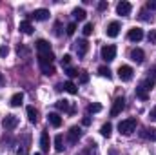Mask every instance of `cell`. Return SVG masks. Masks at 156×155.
<instances>
[{
    "label": "cell",
    "instance_id": "15",
    "mask_svg": "<svg viewBox=\"0 0 156 155\" xmlns=\"http://www.w3.org/2000/svg\"><path fill=\"white\" fill-rule=\"evenodd\" d=\"M31 17H33L35 20L44 22V20H47V18H49V9H35V11L31 13Z\"/></svg>",
    "mask_w": 156,
    "mask_h": 155
},
{
    "label": "cell",
    "instance_id": "23",
    "mask_svg": "<svg viewBox=\"0 0 156 155\" xmlns=\"http://www.w3.org/2000/svg\"><path fill=\"white\" fill-rule=\"evenodd\" d=\"M142 137H147L149 141H154L156 142V128H145L142 131Z\"/></svg>",
    "mask_w": 156,
    "mask_h": 155
},
{
    "label": "cell",
    "instance_id": "37",
    "mask_svg": "<svg viewBox=\"0 0 156 155\" xmlns=\"http://www.w3.org/2000/svg\"><path fill=\"white\" fill-rule=\"evenodd\" d=\"M147 39H149V42H151V44H156V29H151V31H149Z\"/></svg>",
    "mask_w": 156,
    "mask_h": 155
},
{
    "label": "cell",
    "instance_id": "13",
    "mask_svg": "<svg viewBox=\"0 0 156 155\" xmlns=\"http://www.w3.org/2000/svg\"><path fill=\"white\" fill-rule=\"evenodd\" d=\"M53 60H55L53 51H47V53H38V64H40V66H44V64H53Z\"/></svg>",
    "mask_w": 156,
    "mask_h": 155
},
{
    "label": "cell",
    "instance_id": "17",
    "mask_svg": "<svg viewBox=\"0 0 156 155\" xmlns=\"http://www.w3.org/2000/svg\"><path fill=\"white\" fill-rule=\"evenodd\" d=\"M47 120H49V124L53 128H60L62 126V117L58 115V113H49L47 115Z\"/></svg>",
    "mask_w": 156,
    "mask_h": 155
},
{
    "label": "cell",
    "instance_id": "11",
    "mask_svg": "<svg viewBox=\"0 0 156 155\" xmlns=\"http://www.w3.org/2000/svg\"><path fill=\"white\" fill-rule=\"evenodd\" d=\"M22 137H24V144H20V148L16 150V153L18 155H27L29 153V141H31V137H29V133H24Z\"/></svg>",
    "mask_w": 156,
    "mask_h": 155
},
{
    "label": "cell",
    "instance_id": "3",
    "mask_svg": "<svg viewBox=\"0 0 156 155\" xmlns=\"http://www.w3.org/2000/svg\"><path fill=\"white\" fill-rule=\"evenodd\" d=\"M2 126L7 130V131H11V130H15L16 126H18V117L13 115V113H9V115L4 117V120H2Z\"/></svg>",
    "mask_w": 156,
    "mask_h": 155
},
{
    "label": "cell",
    "instance_id": "27",
    "mask_svg": "<svg viewBox=\"0 0 156 155\" xmlns=\"http://www.w3.org/2000/svg\"><path fill=\"white\" fill-rule=\"evenodd\" d=\"M64 89H66L67 93H71V95H76V93H78V88L71 82V80H67V82L64 84Z\"/></svg>",
    "mask_w": 156,
    "mask_h": 155
},
{
    "label": "cell",
    "instance_id": "34",
    "mask_svg": "<svg viewBox=\"0 0 156 155\" xmlns=\"http://www.w3.org/2000/svg\"><path fill=\"white\" fill-rule=\"evenodd\" d=\"M66 73H67V77H69V78L78 77V75H80V73H78V70H75V68H67V70H66Z\"/></svg>",
    "mask_w": 156,
    "mask_h": 155
},
{
    "label": "cell",
    "instance_id": "41",
    "mask_svg": "<svg viewBox=\"0 0 156 155\" xmlns=\"http://www.w3.org/2000/svg\"><path fill=\"white\" fill-rule=\"evenodd\" d=\"M60 28H62V26H60V22H56V24H55V35H56V37H60V35H62Z\"/></svg>",
    "mask_w": 156,
    "mask_h": 155
},
{
    "label": "cell",
    "instance_id": "7",
    "mask_svg": "<svg viewBox=\"0 0 156 155\" xmlns=\"http://www.w3.org/2000/svg\"><path fill=\"white\" fill-rule=\"evenodd\" d=\"M80 137H82V130H80L78 126H73V128L67 131V141H69L71 144H76Z\"/></svg>",
    "mask_w": 156,
    "mask_h": 155
},
{
    "label": "cell",
    "instance_id": "9",
    "mask_svg": "<svg viewBox=\"0 0 156 155\" xmlns=\"http://www.w3.org/2000/svg\"><path fill=\"white\" fill-rule=\"evenodd\" d=\"M127 39L133 40V42H140V40L144 39V31H142L140 28H133V29H129Z\"/></svg>",
    "mask_w": 156,
    "mask_h": 155
},
{
    "label": "cell",
    "instance_id": "5",
    "mask_svg": "<svg viewBox=\"0 0 156 155\" xmlns=\"http://www.w3.org/2000/svg\"><path fill=\"white\" fill-rule=\"evenodd\" d=\"M133 68L131 66H120L118 68V77H120V80H123V82H127V80H131L133 78Z\"/></svg>",
    "mask_w": 156,
    "mask_h": 155
},
{
    "label": "cell",
    "instance_id": "14",
    "mask_svg": "<svg viewBox=\"0 0 156 155\" xmlns=\"http://www.w3.org/2000/svg\"><path fill=\"white\" fill-rule=\"evenodd\" d=\"M40 148H42V152H49V148H51V141H49L47 131H42V135H40Z\"/></svg>",
    "mask_w": 156,
    "mask_h": 155
},
{
    "label": "cell",
    "instance_id": "12",
    "mask_svg": "<svg viewBox=\"0 0 156 155\" xmlns=\"http://www.w3.org/2000/svg\"><path fill=\"white\" fill-rule=\"evenodd\" d=\"M144 59H145V53H144V49L136 47V49H133V51H131V60H133V62H136V64H142V62H144Z\"/></svg>",
    "mask_w": 156,
    "mask_h": 155
},
{
    "label": "cell",
    "instance_id": "21",
    "mask_svg": "<svg viewBox=\"0 0 156 155\" xmlns=\"http://www.w3.org/2000/svg\"><path fill=\"white\" fill-rule=\"evenodd\" d=\"M22 100H24V93H15V95L11 97L9 104H11L13 108H16V106H20V104H22Z\"/></svg>",
    "mask_w": 156,
    "mask_h": 155
},
{
    "label": "cell",
    "instance_id": "35",
    "mask_svg": "<svg viewBox=\"0 0 156 155\" xmlns=\"http://www.w3.org/2000/svg\"><path fill=\"white\" fill-rule=\"evenodd\" d=\"M75 31H76V24H75V22H71V24L67 26V31H66V33L71 37V35H75Z\"/></svg>",
    "mask_w": 156,
    "mask_h": 155
},
{
    "label": "cell",
    "instance_id": "39",
    "mask_svg": "<svg viewBox=\"0 0 156 155\" xmlns=\"http://www.w3.org/2000/svg\"><path fill=\"white\" fill-rule=\"evenodd\" d=\"M9 55V47L7 46H0V57H7Z\"/></svg>",
    "mask_w": 156,
    "mask_h": 155
},
{
    "label": "cell",
    "instance_id": "18",
    "mask_svg": "<svg viewBox=\"0 0 156 155\" xmlns=\"http://www.w3.org/2000/svg\"><path fill=\"white\" fill-rule=\"evenodd\" d=\"M37 51H38V53H47V51H51V44L44 39L37 40Z\"/></svg>",
    "mask_w": 156,
    "mask_h": 155
},
{
    "label": "cell",
    "instance_id": "38",
    "mask_svg": "<svg viewBox=\"0 0 156 155\" xmlns=\"http://www.w3.org/2000/svg\"><path fill=\"white\" fill-rule=\"evenodd\" d=\"M69 64H71V55H64V57H62V66L69 68Z\"/></svg>",
    "mask_w": 156,
    "mask_h": 155
},
{
    "label": "cell",
    "instance_id": "47",
    "mask_svg": "<svg viewBox=\"0 0 156 155\" xmlns=\"http://www.w3.org/2000/svg\"><path fill=\"white\" fill-rule=\"evenodd\" d=\"M35 155H42V153H35Z\"/></svg>",
    "mask_w": 156,
    "mask_h": 155
},
{
    "label": "cell",
    "instance_id": "31",
    "mask_svg": "<svg viewBox=\"0 0 156 155\" xmlns=\"http://www.w3.org/2000/svg\"><path fill=\"white\" fill-rule=\"evenodd\" d=\"M140 18H142V20H145V22H153V15H149L145 9H144V11H140Z\"/></svg>",
    "mask_w": 156,
    "mask_h": 155
},
{
    "label": "cell",
    "instance_id": "6",
    "mask_svg": "<svg viewBox=\"0 0 156 155\" xmlns=\"http://www.w3.org/2000/svg\"><path fill=\"white\" fill-rule=\"evenodd\" d=\"M131 9H133L131 2H125V0H122L116 6V13L120 17H129V15H131Z\"/></svg>",
    "mask_w": 156,
    "mask_h": 155
},
{
    "label": "cell",
    "instance_id": "42",
    "mask_svg": "<svg viewBox=\"0 0 156 155\" xmlns=\"http://www.w3.org/2000/svg\"><path fill=\"white\" fill-rule=\"evenodd\" d=\"M149 119H151V120H154V122H156V106L153 108V110H151V112H149Z\"/></svg>",
    "mask_w": 156,
    "mask_h": 155
},
{
    "label": "cell",
    "instance_id": "29",
    "mask_svg": "<svg viewBox=\"0 0 156 155\" xmlns=\"http://www.w3.org/2000/svg\"><path fill=\"white\" fill-rule=\"evenodd\" d=\"M98 73L102 75V77H107V78H113V73H111V70L107 68V66H102V68H98Z\"/></svg>",
    "mask_w": 156,
    "mask_h": 155
},
{
    "label": "cell",
    "instance_id": "20",
    "mask_svg": "<svg viewBox=\"0 0 156 155\" xmlns=\"http://www.w3.org/2000/svg\"><path fill=\"white\" fill-rule=\"evenodd\" d=\"M56 110H60V112H69L71 113V108H69V100H66V99H60V100H56Z\"/></svg>",
    "mask_w": 156,
    "mask_h": 155
},
{
    "label": "cell",
    "instance_id": "26",
    "mask_svg": "<svg viewBox=\"0 0 156 155\" xmlns=\"http://www.w3.org/2000/svg\"><path fill=\"white\" fill-rule=\"evenodd\" d=\"M73 17H75L76 20H85L87 13H85V9H82V7H75V9H73Z\"/></svg>",
    "mask_w": 156,
    "mask_h": 155
},
{
    "label": "cell",
    "instance_id": "16",
    "mask_svg": "<svg viewBox=\"0 0 156 155\" xmlns=\"http://www.w3.org/2000/svg\"><path fill=\"white\" fill-rule=\"evenodd\" d=\"M134 95H136V99H140V100H147V99H149V91H147L142 84H140V86H136Z\"/></svg>",
    "mask_w": 156,
    "mask_h": 155
},
{
    "label": "cell",
    "instance_id": "25",
    "mask_svg": "<svg viewBox=\"0 0 156 155\" xmlns=\"http://www.w3.org/2000/svg\"><path fill=\"white\" fill-rule=\"evenodd\" d=\"M100 133H102L104 137H111V133H113V124H111V122H105V124L100 128Z\"/></svg>",
    "mask_w": 156,
    "mask_h": 155
},
{
    "label": "cell",
    "instance_id": "30",
    "mask_svg": "<svg viewBox=\"0 0 156 155\" xmlns=\"http://www.w3.org/2000/svg\"><path fill=\"white\" fill-rule=\"evenodd\" d=\"M87 112H91V113H98V112H102V104H98V102L89 104V106H87Z\"/></svg>",
    "mask_w": 156,
    "mask_h": 155
},
{
    "label": "cell",
    "instance_id": "40",
    "mask_svg": "<svg viewBox=\"0 0 156 155\" xmlns=\"http://www.w3.org/2000/svg\"><path fill=\"white\" fill-rule=\"evenodd\" d=\"M147 9L156 11V0H149V2H147Z\"/></svg>",
    "mask_w": 156,
    "mask_h": 155
},
{
    "label": "cell",
    "instance_id": "44",
    "mask_svg": "<svg viewBox=\"0 0 156 155\" xmlns=\"http://www.w3.org/2000/svg\"><path fill=\"white\" fill-rule=\"evenodd\" d=\"M82 124H83V126H89V124H91V119H89V117L85 115L83 119H82Z\"/></svg>",
    "mask_w": 156,
    "mask_h": 155
},
{
    "label": "cell",
    "instance_id": "22",
    "mask_svg": "<svg viewBox=\"0 0 156 155\" xmlns=\"http://www.w3.org/2000/svg\"><path fill=\"white\" fill-rule=\"evenodd\" d=\"M55 150H56L58 153L64 152V135H60V133L55 137Z\"/></svg>",
    "mask_w": 156,
    "mask_h": 155
},
{
    "label": "cell",
    "instance_id": "24",
    "mask_svg": "<svg viewBox=\"0 0 156 155\" xmlns=\"http://www.w3.org/2000/svg\"><path fill=\"white\" fill-rule=\"evenodd\" d=\"M27 119H29V122H37L38 120V112L33 108V106H27Z\"/></svg>",
    "mask_w": 156,
    "mask_h": 155
},
{
    "label": "cell",
    "instance_id": "28",
    "mask_svg": "<svg viewBox=\"0 0 156 155\" xmlns=\"http://www.w3.org/2000/svg\"><path fill=\"white\" fill-rule=\"evenodd\" d=\"M40 70H42L44 75H53L55 73V66L53 64H44V66H40Z\"/></svg>",
    "mask_w": 156,
    "mask_h": 155
},
{
    "label": "cell",
    "instance_id": "8",
    "mask_svg": "<svg viewBox=\"0 0 156 155\" xmlns=\"http://www.w3.org/2000/svg\"><path fill=\"white\" fill-rule=\"evenodd\" d=\"M75 49H76V55H78V57H85V53L89 51V42H87L85 39L78 40L76 46H75Z\"/></svg>",
    "mask_w": 156,
    "mask_h": 155
},
{
    "label": "cell",
    "instance_id": "1",
    "mask_svg": "<svg viewBox=\"0 0 156 155\" xmlns=\"http://www.w3.org/2000/svg\"><path fill=\"white\" fill-rule=\"evenodd\" d=\"M136 126H138L136 119H134V117H129V119H125V120H122V122L118 124V131L127 137V135H131V133L136 130Z\"/></svg>",
    "mask_w": 156,
    "mask_h": 155
},
{
    "label": "cell",
    "instance_id": "45",
    "mask_svg": "<svg viewBox=\"0 0 156 155\" xmlns=\"http://www.w3.org/2000/svg\"><path fill=\"white\" fill-rule=\"evenodd\" d=\"M147 73H149V77L156 78V66H154V68H151V70H149V71H147Z\"/></svg>",
    "mask_w": 156,
    "mask_h": 155
},
{
    "label": "cell",
    "instance_id": "43",
    "mask_svg": "<svg viewBox=\"0 0 156 155\" xmlns=\"http://www.w3.org/2000/svg\"><path fill=\"white\" fill-rule=\"evenodd\" d=\"M98 9H100V11L107 9V2H98Z\"/></svg>",
    "mask_w": 156,
    "mask_h": 155
},
{
    "label": "cell",
    "instance_id": "10",
    "mask_svg": "<svg viewBox=\"0 0 156 155\" xmlns=\"http://www.w3.org/2000/svg\"><path fill=\"white\" fill-rule=\"evenodd\" d=\"M105 33H107V37L109 39H115V37H118V33H120V22H111L109 26H107V29H105Z\"/></svg>",
    "mask_w": 156,
    "mask_h": 155
},
{
    "label": "cell",
    "instance_id": "33",
    "mask_svg": "<svg viewBox=\"0 0 156 155\" xmlns=\"http://www.w3.org/2000/svg\"><path fill=\"white\" fill-rule=\"evenodd\" d=\"M85 153H87V155H98L96 144H89V148H85Z\"/></svg>",
    "mask_w": 156,
    "mask_h": 155
},
{
    "label": "cell",
    "instance_id": "4",
    "mask_svg": "<svg viewBox=\"0 0 156 155\" xmlns=\"http://www.w3.org/2000/svg\"><path fill=\"white\" fill-rule=\"evenodd\" d=\"M123 108H125V99H123V97H116L115 102H113V108H111V117L120 115Z\"/></svg>",
    "mask_w": 156,
    "mask_h": 155
},
{
    "label": "cell",
    "instance_id": "32",
    "mask_svg": "<svg viewBox=\"0 0 156 155\" xmlns=\"http://www.w3.org/2000/svg\"><path fill=\"white\" fill-rule=\"evenodd\" d=\"M82 33H83L85 37H89V35L93 33V24H91V22H87V24L83 26V29H82Z\"/></svg>",
    "mask_w": 156,
    "mask_h": 155
},
{
    "label": "cell",
    "instance_id": "46",
    "mask_svg": "<svg viewBox=\"0 0 156 155\" xmlns=\"http://www.w3.org/2000/svg\"><path fill=\"white\" fill-rule=\"evenodd\" d=\"M4 84V77H2V73H0V86Z\"/></svg>",
    "mask_w": 156,
    "mask_h": 155
},
{
    "label": "cell",
    "instance_id": "2",
    "mask_svg": "<svg viewBox=\"0 0 156 155\" xmlns=\"http://www.w3.org/2000/svg\"><path fill=\"white\" fill-rule=\"evenodd\" d=\"M100 55H102V59H104L105 62H113V60L116 59V46H113V44L104 46L102 51H100Z\"/></svg>",
    "mask_w": 156,
    "mask_h": 155
},
{
    "label": "cell",
    "instance_id": "36",
    "mask_svg": "<svg viewBox=\"0 0 156 155\" xmlns=\"http://www.w3.org/2000/svg\"><path fill=\"white\" fill-rule=\"evenodd\" d=\"M89 82V75H87V71H82L80 73V84H87Z\"/></svg>",
    "mask_w": 156,
    "mask_h": 155
},
{
    "label": "cell",
    "instance_id": "19",
    "mask_svg": "<svg viewBox=\"0 0 156 155\" xmlns=\"http://www.w3.org/2000/svg\"><path fill=\"white\" fill-rule=\"evenodd\" d=\"M18 29H20L24 35H31V33H33V24H31L29 20H22L20 26H18Z\"/></svg>",
    "mask_w": 156,
    "mask_h": 155
}]
</instances>
